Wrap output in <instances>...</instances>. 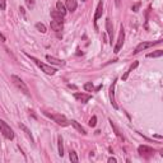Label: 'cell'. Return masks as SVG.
Listing matches in <instances>:
<instances>
[{
	"label": "cell",
	"mask_w": 163,
	"mask_h": 163,
	"mask_svg": "<svg viewBox=\"0 0 163 163\" xmlns=\"http://www.w3.org/2000/svg\"><path fill=\"white\" fill-rule=\"evenodd\" d=\"M138 152L140 155H152V154H154L155 150L150 147H147V145H140V147L138 148Z\"/></svg>",
	"instance_id": "obj_9"
},
{
	"label": "cell",
	"mask_w": 163,
	"mask_h": 163,
	"mask_svg": "<svg viewBox=\"0 0 163 163\" xmlns=\"http://www.w3.org/2000/svg\"><path fill=\"white\" fill-rule=\"evenodd\" d=\"M69 158H70L72 162H79L78 155H77V153H75L74 150H70V152H69Z\"/></svg>",
	"instance_id": "obj_24"
},
{
	"label": "cell",
	"mask_w": 163,
	"mask_h": 163,
	"mask_svg": "<svg viewBox=\"0 0 163 163\" xmlns=\"http://www.w3.org/2000/svg\"><path fill=\"white\" fill-rule=\"evenodd\" d=\"M56 10L59 11V13H61L62 15L66 14V8H65V5H64L61 2H57L56 3Z\"/></svg>",
	"instance_id": "obj_21"
},
{
	"label": "cell",
	"mask_w": 163,
	"mask_h": 163,
	"mask_svg": "<svg viewBox=\"0 0 163 163\" xmlns=\"http://www.w3.org/2000/svg\"><path fill=\"white\" fill-rule=\"evenodd\" d=\"M138 65H139V62H138V61H134V62L131 64V65L129 66V69H127V70L125 72V74L122 75V80H126V79H127V77H129V74H130V73H131L135 68H138Z\"/></svg>",
	"instance_id": "obj_14"
},
{
	"label": "cell",
	"mask_w": 163,
	"mask_h": 163,
	"mask_svg": "<svg viewBox=\"0 0 163 163\" xmlns=\"http://www.w3.org/2000/svg\"><path fill=\"white\" fill-rule=\"evenodd\" d=\"M11 82L14 83V85L17 87L18 89H21V92H23L26 96H30V89H28V87L26 85V83L23 82L19 77H17V75H11Z\"/></svg>",
	"instance_id": "obj_4"
},
{
	"label": "cell",
	"mask_w": 163,
	"mask_h": 163,
	"mask_svg": "<svg viewBox=\"0 0 163 163\" xmlns=\"http://www.w3.org/2000/svg\"><path fill=\"white\" fill-rule=\"evenodd\" d=\"M69 88H73V89H77V87L73 85V84H69Z\"/></svg>",
	"instance_id": "obj_33"
},
{
	"label": "cell",
	"mask_w": 163,
	"mask_h": 163,
	"mask_svg": "<svg viewBox=\"0 0 163 163\" xmlns=\"http://www.w3.org/2000/svg\"><path fill=\"white\" fill-rule=\"evenodd\" d=\"M110 124H111V127H112V129H113V131H115V134H116V135H117V136H119L120 139H122V140H124L125 138H124V135H122V133H121V131L119 130V127L115 125V122H113L112 120H110Z\"/></svg>",
	"instance_id": "obj_18"
},
{
	"label": "cell",
	"mask_w": 163,
	"mask_h": 163,
	"mask_svg": "<svg viewBox=\"0 0 163 163\" xmlns=\"http://www.w3.org/2000/svg\"><path fill=\"white\" fill-rule=\"evenodd\" d=\"M82 2H85V0H82Z\"/></svg>",
	"instance_id": "obj_35"
},
{
	"label": "cell",
	"mask_w": 163,
	"mask_h": 163,
	"mask_svg": "<svg viewBox=\"0 0 163 163\" xmlns=\"http://www.w3.org/2000/svg\"><path fill=\"white\" fill-rule=\"evenodd\" d=\"M36 28H37V31L41 32V33H46V26L43 24V23H36Z\"/></svg>",
	"instance_id": "obj_25"
},
{
	"label": "cell",
	"mask_w": 163,
	"mask_h": 163,
	"mask_svg": "<svg viewBox=\"0 0 163 163\" xmlns=\"http://www.w3.org/2000/svg\"><path fill=\"white\" fill-rule=\"evenodd\" d=\"M70 124H72V125L75 127V130H78L80 134H83V135H85V134H87L85 129H84V127H83V126H82V125L79 124L78 121H75V120H72V121H70Z\"/></svg>",
	"instance_id": "obj_16"
},
{
	"label": "cell",
	"mask_w": 163,
	"mask_h": 163,
	"mask_svg": "<svg viewBox=\"0 0 163 163\" xmlns=\"http://www.w3.org/2000/svg\"><path fill=\"white\" fill-rule=\"evenodd\" d=\"M163 55V51L162 50H157L154 52H149V54L147 55V57H161Z\"/></svg>",
	"instance_id": "obj_23"
},
{
	"label": "cell",
	"mask_w": 163,
	"mask_h": 163,
	"mask_svg": "<svg viewBox=\"0 0 163 163\" xmlns=\"http://www.w3.org/2000/svg\"><path fill=\"white\" fill-rule=\"evenodd\" d=\"M102 14H103V3L100 2V3H98V5H97V9H96L94 17H93V22H94V24L97 23V21L102 17Z\"/></svg>",
	"instance_id": "obj_11"
},
{
	"label": "cell",
	"mask_w": 163,
	"mask_h": 163,
	"mask_svg": "<svg viewBox=\"0 0 163 163\" xmlns=\"http://www.w3.org/2000/svg\"><path fill=\"white\" fill-rule=\"evenodd\" d=\"M140 4H142V3H136V4H134V5H133V8H131V9H133V11H138V10H139V8H140Z\"/></svg>",
	"instance_id": "obj_29"
},
{
	"label": "cell",
	"mask_w": 163,
	"mask_h": 163,
	"mask_svg": "<svg viewBox=\"0 0 163 163\" xmlns=\"http://www.w3.org/2000/svg\"><path fill=\"white\" fill-rule=\"evenodd\" d=\"M28 57H30V59L36 64V65L41 69V70H42L43 73H46V74H49V75H54L55 73H56V69L55 68H52V66H50V65H46V64H43V62H41L38 59H36V57L34 56H31V55H27Z\"/></svg>",
	"instance_id": "obj_1"
},
{
	"label": "cell",
	"mask_w": 163,
	"mask_h": 163,
	"mask_svg": "<svg viewBox=\"0 0 163 163\" xmlns=\"http://www.w3.org/2000/svg\"><path fill=\"white\" fill-rule=\"evenodd\" d=\"M77 7H78L77 0H66V10H69V11H75Z\"/></svg>",
	"instance_id": "obj_15"
},
{
	"label": "cell",
	"mask_w": 163,
	"mask_h": 163,
	"mask_svg": "<svg viewBox=\"0 0 163 163\" xmlns=\"http://www.w3.org/2000/svg\"><path fill=\"white\" fill-rule=\"evenodd\" d=\"M45 115L47 116V117H50L51 120H54L57 125L60 126H68L69 124H70V121H69L64 115H60V113H49V112H45Z\"/></svg>",
	"instance_id": "obj_2"
},
{
	"label": "cell",
	"mask_w": 163,
	"mask_h": 163,
	"mask_svg": "<svg viewBox=\"0 0 163 163\" xmlns=\"http://www.w3.org/2000/svg\"><path fill=\"white\" fill-rule=\"evenodd\" d=\"M83 88L85 92H94V85H93L92 82H88V83H85L83 85Z\"/></svg>",
	"instance_id": "obj_22"
},
{
	"label": "cell",
	"mask_w": 163,
	"mask_h": 163,
	"mask_svg": "<svg viewBox=\"0 0 163 163\" xmlns=\"http://www.w3.org/2000/svg\"><path fill=\"white\" fill-rule=\"evenodd\" d=\"M97 125V116H92V119L89 120V126L94 127Z\"/></svg>",
	"instance_id": "obj_26"
},
{
	"label": "cell",
	"mask_w": 163,
	"mask_h": 163,
	"mask_svg": "<svg viewBox=\"0 0 163 163\" xmlns=\"http://www.w3.org/2000/svg\"><path fill=\"white\" fill-rule=\"evenodd\" d=\"M51 17H52V18H54L55 21H61V22H64V15H62L61 13H59V11H57L56 9L51 11Z\"/></svg>",
	"instance_id": "obj_20"
},
{
	"label": "cell",
	"mask_w": 163,
	"mask_h": 163,
	"mask_svg": "<svg viewBox=\"0 0 163 163\" xmlns=\"http://www.w3.org/2000/svg\"><path fill=\"white\" fill-rule=\"evenodd\" d=\"M163 42L162 40H158V41H149V42H140L139 43L135 50H134V54H139L140 51H144V50H147L149 47H153V46H157V45H161Z\"/></svg>",
	"instance_id": "obj_5"
},
{
	"label": "cell",
	"mask_w": 163,
	"mask_h": 163,
	"mask_svg": "<svg viewBox=\"0 0 163 163\" xmlns=\"http://www.w3.org/2000/svg\"><path fill=\"white\" fill-rule=\"evenodd\" d=\"M74 98L82 103H87L92 98V96L88 93H74Z\"/></svg>",
	"instance_id": "obj_8"
},
{
	"label": "cell",
	"mask_w": 163,
	"mask_h": 163,
	"mask_svg": "<svg viewBox=\"0 0 163 163\" xmlns=\"http://www.w3.org/2000/svg\"><path fill=\"white\" fill-rule=\"evenodd\" d=\"M115 4H116V7H120V4H121V0H115Z\"/></svg>",
	"instance_id": "obj_31"
},
{
	"label": "cell",
	"mask_w": 163,
	"mask_h": 163,
	"mask_svg": "<svg viewBox=\"0 0 163 163\" xmlns=\"http://www.w3.org/2000/svg\"><path fill=\"white\" fill-rule=\"evenodd\" d=\"M106 31H107V34L110 37V43L112 45V41H113V26H112L111 19L110 18L106 19Z\"/></svg>",
	"instance_id": "obj_10"
},
{
	"label": "cell",
	"mask_w": 163,
	"mask_h": 163,
	"mask_svg": "<svg viewBox=\"0 0 163 163\" xmlns=\"http://www.w3.org/2000/svg\"><path fill=\"white\" fill-rule=\"evenodd\" d=\"M0 133L4 135V138L9 139V140H11V139L14 138V131L13 129L5 122L4 120H0Z\"/></svg>",
	"instance_id": "obj_3"
},
{
	"label": "cell",
	"mask_w": 163,
	"mask_h": 163,
	"mask_svg": "<svg viewBox=\"0 0 163 163\" xmlns=\"http://www.w3.org/2000/svg\"><path fill=\"white\" fill-rule=\"evenodd\" d=\"M57 149H59V155L62 157L64 155V140L61 135L57 136Z\"/></svg>",
	"instance_id": "obj_17"
},
{
	"label": "cell",
	"mask_w": 163,
	"mask_h": 163,
	"mask_svg": "<svg viewBox=\"0 0 163 163\" xmlns=\"http://www.w3.org/2000/svg\"><path fill=\"white\" fill-rule=\"evenodd\" d=\"M50 27H51V30H52V31L60 32V31H62L64 24H62V22H61V21H55V19H54V21H51Z\"/></svg>",
	"instance_id": "obj_12"
},
{
	"label": "cell",
	"mask_w": 163,
	"mask_h": 163,
	"mask_svg": "<svg viewBox=\"0 0 163 163\" xmlns=\"http://www.w3.org/2000/svg\"><path fill=\"white\" fill-rule=\"evenodd\" d=\"M108 162L110 163H116L117 161H116V158H112V157H111V158H108Z\"/></svg>",
	"instance_id": "obj_30"
},
{
	"label": "cell",
	"mask_w": 163,
	"mask_h": 163,
	"mask_svg": "<svg viewBox=\"0 0 163 163\" xmlns=\"http://www.w3.org/2000/svg\"><path fill=\"white\" fill-rule=\"evenodd\" d=\"M116 82H117V79H113L111 87H110V101H111V104L112 107L115 110H117V103H116V100H115V87H116Z\"/></svg>",
	"instance_id": "obj_7"
},
{
	"label": "cell",
	"mask_w": 163,
	"mask_h": 163,
	"mask_svg": "<svg viewBox=\"0 0 163 163\" xmlns=\"http://www.w3.org/2000/svg\"><path fill=\"white\" fill-rule=\"evenodd\" d=\"M7 8V0H0V10H5Z\"/></svg>",
	"instance_id": "obj_28"
},
{
	"label": "cell",
	"mask_w": 163,
	"mask_h": 163,
	"mask_svg": "<svg viewBox=\"0 0 163 163\" xmlns=\"http://www.w3.org/2000/svg\"><path fill=\"white\" fill-rule=\"evenodd\" d=\"M24 3L30 9H32L34 7V0H24Z\"/></svg>",
	"instance_id": "obj_27"
},
{
	"label": "cell",
	"mask_w": 163,
	"mask_h": 163,
	"mask_svg": "<svg viewBox=\"0 0 163 163\" xmlns=\"http://www.w3.org/2000/svg\"><path fill=\"white\" fill-rule=\"evenodd\" d=\"M124 41H125V31H124V27H120V33H119V38H117V42L115 45V49H113V52L115 54H119L122 45H124Z\"/></svg>",
	"instance_id": "obj_6"
},
{
	"label": "cell",
	"mask_w": 163,
	"mask_h": 163,
	"mask_svg": "<svg viewBox=\"0 0 163 163\" xmlns=\"http://www.w3.org/2000/svg\"><path fill=\"white\" fill-rule=\"evenodd\" d=\"M0 38H2V40H3V41H5V37H4V36H3V34H2V33H0Z\"/></svg>",
	"instance_id": "obj_34"
},
{
	"label": "cell",
	"mask_w": 163,
	"mask_h": 163,
	"mask_svg": "<svg viewBox=\"0 0 163 163\" xmlns=\"http://www.w3.org/2000/svg\"><path fill=\"white\" fill-rule=\"evenodd\" d=\"M19 127H21V129H22L23 131L26 133V135H27L28 138L31 139V143H34V140H33V136H32V133H31V130L28 129V127H27L26 125H23V124H19Z\"/></svg>",
	"instance_id": "obj_19"
},
{
	"label": "cell",
	"mask_w": 163,
	"mask_h": 163,
	"mask_svg": "<svg viewBox=\"0 0 163 163\" xmlns=\"http://www.w3.org/2000/svg\"><path fill=\"white\" fill-rule=\"evenodd\" d=\"M46 60H47L50 64H54V65H59V66H61V65H64V62L62 60H60V59H56V57H54V56H50V55H47L46 56Z\"/></svg>",
	"instance_id": "obj_13"
},
{
	"label": "cell",
	"mask_w": 163,
	"mask_h": 163,
	"mask_svg": "<svg viewBox=\"0 0 163 163\" xmlns=\"http://www.w3.org/2000/svg\"><path fill=\"white\" fill-rule=\"evenodd\" d=\"M19 10H21V13H22L23 15H24V8H22V7H21V8H19Z\"/></svg>",
	"instance_id": "obj_32"
}]
</instances>
